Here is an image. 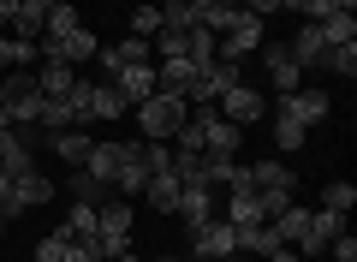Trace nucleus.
<instances>
[{
    "instance_id": "f257e3e1",
    "label": "nucleus",
    "mask_w": 357,
    "mask_h": 262,
    "mask_svg": "<svg viewBox=\"0 0 357 262\" xmlns=\"http://www.w3.org/2000/svg\"><path fill=\"white\" fill-rule=\"evenodd\" d=\"M42 84H36V72L30 66H13V72H0V108L13 113V125H36V113H42Z\"/></svg>"
},
{
    "instance_id": "f03ea898",
    "label": "nucleus",
    "mask_w": 357,
    "mask_h": 262,
    "mask_svg": "<svg viewBox=\"0 0 357 262\" xmlns=\"http://www.w3.org/2000/svg\"><path fill=\"white\" fill-rule=\"evenodd\" d=\"M185 113H191V101H178V96H161L155 89L149 101H137V125H143V138H155V143H167L185 125Z\"/></svg>"
},
{
    "instance_id": "7ed1b4c3",
    "label": "nucleus",
    "mask_w": 357,
    "mask_h": 262,
    "mask_svg": "<svg viewBox=\"0 0 357 262\" xmlns=\"http://www.w3.org/2000/svg\"><path fill=\"white\" fill-rule=\"evenodd\" d=\"M191 125L203 131V150H208V155H238V138H244V131H238L232 119H220V108H197Z\"/></svg>"
},
{
    "instance_id": "20e7f679",
    "label": "nucleus",
    "mask_w": 357,
    "mask_h": 262,
    "mask_svg": "<svg viewBox=\"0 0 357 262\" xmlns=\"http://www.w3.org/2000/svg\"><path fill=\"white\" fill-rule=\"evenodd\" d=\"M149 185V161H143V138L119 143V173H114V197H143Z\"/></svg>"
},
{
    "instance_id": "39448f33",
    "label": "nucleus",
    "mask_w": 357,
    "mask_h": 262,
    "mask_svg": "<svg viewBox=\"0 0 357 262\" xmlns=\"http://www.w3.org/2000/svg\"><path fill=\"white\" fill-rule=\"evenodd\" d=\"M262 36H268V30H262V18H256V13H244L238 24L227 30V36H215V60H232V66H238L244 54H256V48H262Z\"/></svg>"
},
{
    "instance_id": "423d86ee",
    "label": "nucleus",
    "mask_w": 357,
    "mask_h": 262,
    "mask_svg": "<svg viewBox=\"0 0 357 262\" xmlns=\"http://www.w3.org/2000/svg\"><path fill=\"white\" fill-rule=\"evenodd\" d=\"M256 54H262V66H268V84L280 89V96H292V89H304V84H298V72H304V66H298L292 54H286V42L262 36V48H256Z\"/></svg>"
},
{
    "instance_id": "0eeeda50",
    "label": "nucleus",
    "mask_w": 357,
    "mask_h": 262,
    "mask_svg": "<svg viewBox=\"0 0 357 262\" xmlns=\"http://www.w3.org/2000/svg\"><path fill=\"white\" fill-rule=\"evenodd\" d=\"M232 84H238V66H232V60L203 66V72H197V84H191V108H215V101L227 96Z\"/></svg>"
},
{
    "instance_id": "6e6552de",
    "label": "nucleus",
    "mask_w": 357,
    "mask_h": 262,
    "mask_svg": "<svg viewBox=\"0 0 357 262\" xmlns=\"http://www.w3.org/2000/svg\"><path fill=\"white\" fill-rule=\"evenodd\" d=\"M232 191H292V167L286 161H250L232 173Z\"/></svg>"
},
{
    "instance_id": "1a4fd4ad",
    "label": "nucleus",
    "mask_w": 357,
    "mask_h": 262,
    "mask_svg": "<svg viewBox=\"0 0 357 262\" xmlns=\"http://www.w3.org/2000/svg\"><path fill=\"white\" fill-rule=\"evenodd\" d=\"M191 233H197V262L238 256V233H232V221H203V226H191Z\"/></svg>"
},
{
    "instance_id": "9d476101",
    "label": "nucleus",
    "mask_w": 357,
    "mask_h": 262,
    "mask_svg": "<svg viewBox=\"0 0 357 262\" xmlns=\"http://www.w3.org/2000/svg\"><path fill=\"white\" fill-rule=\"evenodd\" d=\"M345 233V214H328V209H310V226L298 233V256H321L328 250V238Z\"/></svg>"
},
{
    "instance_id": "9b49d317",
    "label": "nucleus",
    "mask_w": 357,
    "mask_h": 262,
    "mask_svg": "<svg viewBox=\"0 0 357 262\" xmlns=\"http://www.w3.org/2000/svg\"><path fill=\"white\" fill-rule=\"evenodd\" d=\"M215 108H220V119H232L238 131H244V125H256V119H262V96H256L250 84H232L227 96L215 101Z\"/></svg>"
},
{
    "instance_id": "f8f14e48",
    "label": "nucleus",
    "mask_w": 357,
    "mask_h": 262,
    "mask_svg": "<svg viewBox=\"0 0 357 262\" xmlns=\"http://www.w3.org/2000/svg\"><path fill=\"white\" fill-rule=\"evenodd\" d=\"M328 108H333L328 89H316V84H310V89H292V96H280V113H292L298 125H321V119H328Z\"/></svg>"
},
{
    "instance_id": "ddd939ff",
    "label": "nucleus",
    "mask_w": 357,
    "mask_h": 262,
    "mask_svg": "<svg viewBox=\"0 0 357 262\" xmlns=\"http://www.w3.org/2000/svg\"><path fill=\"white\" fill-rule=\"evenodd\" d=\"M13 197H18V209H42V203L54 197V179L30 161V167H18V173H13Z\"/></svg>"
},
{
    "instance_id": "4468645a",
    "label": "nucleus",
    "mask_w": 357,
    "mask_h": 262,
    "mask_svg": "<svg viewBox=\"0 0 357 262\" xmlns=\"http://www.w3.org/2000/svg\"><path fill=\"white\" fill-rule=\"evenodd\" d=\"M173 214H178L185 226H203V221H215V191H208V185H178Z\"/></svg>"
},
{
    "instance_id": "2eb2a0df",
    "label": "nucleus",
    "mask_w": 357,
    "mask_h": 262,
    "mask_svg": "<svg viewBox=\"0 0 357 262\" xmlns=\"http://www.w3.org/2000/svg\"><path fill=\"white\" fill-rule=\"evenodd\" d=\"M191 84H197V66L191 60H161V66H155V89H161V96L191 101Z\"/></svg>"
},
{
    "instance_id": "dca6fc26",
    "label": "nucleus",
    "mask_w": 357,
    "mask_h": 262,
    "mask_svg": "<svg viewBox=\"0 0 357 262\" xmlns=\"http://www.w3.org/2000/svg\"><path fill=\"white\" fill-rule=\"evenodd\" d=\"M60 101H66V119H72L77 131H89V125H96V84H89V78H77Z\"/></svg>"
},
{
    "instance_id": "f3484780",
    "label": "nucleus",
    "mask_w": 357,
    "mask_h": 262,
    "mask_svg": "<svg viewBox=\"0 0 357 262\" xmlns=\"http://www.w3.org/2000/svg\"><path fill=\"white\" fill-rule=\"evenodd\" d=\"M107 84H114L119 96L131 101V108H137V101H149V96H155V66H126V72H114Z\"/></svg>"
},
{
    "instance_id": "a211bd4d",
    "label": "nucleus",
    "mask_w": 357,
    "mask_h": 262,
    "mask_svg": "<svg viewBox=\"0 0 357 262\" xmlns=\"http://www.w3.org/2000/svg\"><path fill=\"white\" fill-rule=\"evenodd\" d=\"M286 54H292L298 66H321V54H328V42H321V24H310V18H304V24H298V36L286 42Z\"/></svg>"
},
{
    "instance_id": "6ab92c4d",
    "label": "nucleus",
    "mask_w": 357,
    "mask_h": 262,
    "mask_svg": "<svg viewBox=\"0 0 357 262\" xmlns=\"http://www.w3.org/2000/svg\"><path fill=\"white\" fill-rule=\"evenodd\" d=\"M232 233H238V250H250V256H274L280 250L274 221H250V226H232Z\"/></svg>"
},
{
    "instance_id": "aec40b11",
    "label": "nucleus",
    "mask_w": 357,
    "mask_h": 262,
    "mask_svg": "<svg viewBox=\"0 0 357 262\" xmlns=\"http://www.w3.org/2000/svg\"><path fill=\"white\" fill-rule=\"evenodd\" d=\"M36 84H42V96H48V101H60L66 89L77 84V66H66V60H42V66H36Z\"/></svg>"
},
{
    "instance_id": "412c9836",
    "label": "nucleus",
    "mask_w": 357,
    "mask_h": 262,
    "mask_svg": "<svg viewBox=\"0 0 357 262\" xmlns=\"http://www.w3.org/2000/svg\"><path fill=\"white\" fill-rule=\"evenodd\" d=\"M96 48H102V42H96V30H89V24H77L72 36H60V54H54V60L84 66V60H96Z\"/></svg>"
},
{
    "instance_id": "4be33fe9",
    "label": "nucleus",
    "mask_w": 357,
    "mask_h": 262,
    "mask_svg": "<svg viewBox=\"0 0 357 262\" xmlns=\"http://www.w3.org/2000/svg\"><path fill=\"white\" fill-rule=\"evenodd\" d=\"M48 143H54V155H60V161L84 167V155H89V143H96V138H89V131H77V125H72V131H48Z\"/></svg>"
},
{
    "instance_id": "5701e85b",
    "label": "nucleus",
    "mask_w": 357,
    "mask_h": 262,
    "mask_svg": "<svg viewBox=\"0 0 357 262\" xmlns=\"http://www.w3.org/2000/svg\"><path fill=\"white\" fill-rule=\"evenodd\" d=\"M131 221H137V214H131V197H107L102 209H96V226H102V233H126L131 238Z\"/></svg>"
},
{
    "instance_id": "b1692460",
    "label": "nucleus",
    "mask_w": 357,
    "mask_h": 262,
    "mask_svg": "<svg viewBox=\"0 0 357 262\" xmlns=\"http://www.w3.org/2000/svg\"><path fill=\"white\" fill-rule=\"evenodd\" d=\"M66 185H72V197H77V203H89V209H102V203L114 197V185H107V179H89L84 167H72V179H66Z\"/></svg>"
},
{
    "instance_id": "393cba45",
    "label": "nucleus",
    "mask_w": 357,
    "mask_h": 262,
    "mask_svg": "<svg viewBox=\"0 0 357 262\" xmlns=\"http://www.w3.org/2000/svg\"><path fill=\"white\" fill-rule=\"evenodd\" d=\"M84 173H89V179H107V185H114V173H119V143H89Z\"/></svg>"
},
{
    "instance_id": "a878e982",
    "label": "nucleus",
    "mask_w": 357,
    "mask_h": 262,
    "mask_svg": "<svg viewBox=\"0 0 357 262\" xmlns=\"http://www.w3.org/2000/svg\"><path fill=\"white\" fill-rule=\"evenodd\" d=\"M143 197L155 203V214H173V203H178V179H173V167H167V173H149Z\"/></svg>"
},
{
    "instance_id": "bb28decb",
    "label": "nucleus",
    "mask_w": 357,
    "mask_h": 262,
    "mask_svg": "<svg viewBox=\"0 0 357 262\" xmlns=\"http://www.w3.org/2000/svg\"><path fill=\"white\" fill-rule=\"evenodd\" d=\"M316 24H321V42H328V48L357 42V13H328V18H316Z\"/></svg>"
},
{
    "instance_id": "cd10ccee",
    "label": "nucleus",
    "mask_w": 357,
    "mask_h": 262,
    "mask_svg": "<svg viewBox=\"0 0 357 262\" xmlns=\"http://www.w3.org/2000/svg\"><path fill=\"white\" fill-rule=\"evenodd\" d=\"M232 173H238V161H232V155H208L203 150V167H197V185H232Z\"/></svg>"
},
{
    "instance_id": "c85d7f7f",
    "label": "nucleus",
    "mask_w": 357,
    "mask_h": 262,
    "mask_svg": "<svg viewBox=\"0 0 357 262\" xmlns=\"http://www.w3.org/2000/svg\"><path fill=\"white\" fill-rule=\"evenodd\" d=\"M321 209L328 214H351L357 209V185L351 179H328V185H321Z\"/></svg>"
},
{
    "instance_id": "c756f323",
    "label": "nucleus",
    "mask_w": 357,
    "mask_h": 262,
    "mask_svg": "<svg viewBox=\"0 0 357 262\" xmlns=\"http://www.w3.org/2000/svg\"><path fill=\"white\" fill-rule=\"evenodd\" d=\"M238 18H244V6H238V0H215V6L203 13V30H208V36H227V30L238 24Z\"/></svg>"
},
{
    "instance_id": "7c9ffc66",
    "label": "nucleus",
    "mask_w": 357,
    "mask_h": 262,
    "mask_svg": "<svg viewBox=\"0 0 357 262\" xmlns=\"http://www.w3.org/2000/svg\"><path fill=\"white\" fill-rule=\"evenodd\" d=\"M185 48H191V30H155V60H185Z\"/></svg>"
},
{
    "instance_id": "2f4dec72",
    "label": "nucleus",
    "mask_w": 357,
    "mask_h": 262,
    "mask_svg": "<svg viewBox=\"0 0 357 262\" xmlns=\"http://www.w3.org/2000/svg\"><path fill=\"white\" fill-rule=\"evenodd\" d=\"M304 138H310V125H298L292 113H274V143H280L286 155H292V150H304Z\"/></svg>"
},
{
    "instance_id": "473e14b6",
    "label": "nucleus",
    "mask_w": 357,
    "mask_h": 262,
    "mask_svg": "<svg viewBox=\"0 0 357 262\" xmlns=\"http://www.w3.org/2000/svg\"><path fill=\"white\" fill-rule=\"evenodd\" d=\"M60 233H66V238H89V233H102V226H96V209H89V203H72Z\"/></svg>"
},
{
    "instance_id": "72a5a7b5",
    "label": "nucleus",
    "mask_w": 357,
    "mask_h": 262,
    "mask_svg": "<svg viewBox=\"0 0 357 262\" xmlns=\"http://www.w3.org/2000/svg\"><path fill=\"white\" fill-rule=\"evenodd\" d=\"M321 72H333V78H357V42L328 48V54H321Z\"/></svg>"
},
{
    "instance_id": "f704fd0d",
    "label": "nucleus",
    "mask_w": 357,
    "mask_h": 262,
    "mask_svg": "<svg viewBox=\"0 0 357 262\" xmlns=\"http://www.w3.org/2000/svg\"><path fill=\"white\" fill-rule=\"evenodd\" d=\"M126 108H131V101L119 96L114 84H96V119H107V125H114V119H119V113H126Z\"/></svg>"
},
{
    "instance_id": "c9c22d12",
    "label": "nucleus",
    "mask_w": 357,
    "mask_h": 262,
    "mask_svg": "<svg viewBox=\"0 0 357 262\" xmlns=\"http://www.w3.org/2000/svg\"><path fill=\"white\" fill-rule=\"evenodd\" d=\"M161 24H167V18H161V6H155V0H143L137 13H131V36H143V42H149Z\"/></svg>"
},
{
    "instance_id": "e433bc0d",
    "label": "nucleus",
    "mask_w": 357,
    "mask_h": 262,
    "mask_svg": "<svg viewBox=\"0 0 357 262\" xmlns=\"http://www.w3.org/2000/svg\"><path fill=\"white\" fill-rule=\"evenodd\" d=\"M227 221H232V226H250V221H262V214H256V197H250V191H232V203H227Z\"/></svg>"
},
{
    "instance_id": "4c0bfd02",
    "label": "nucleus",
    "mask_w": 357,
    "mask_h": 262,
    "mask_svg": "<svg viewBox=\"0 0 357 262\" xmlns=\"http://www.w3.org/2000/svg\"><path fill=\"white\" fill-rule=\"evenodd\" d=\"M250 197H256V214H262V221H274L280 209H292V191H250Z\"/></svg>"
},
{
    "instance_id": "58836bf2",
    "label": "nucleus",
    "mask_w": 357,
    "mask_h": 262,
    "mask_svg": "<svg viewBox=\"0 0 357 262\" xmlns=\"http://www.w3.org/2000/svg\"><path fill=\"white\" fill-rule=\"evenodd\" d=\"M328 13H357V0H304V18H310V24L328 18Z\"/></svg>"
},
{
    "instance_id": "ea45409f",
    "label": "nucleus",
    "mask_w": 357,
    "mask_h": 262,
    "mask_svg": "<svg viewBox=\"0 0 357 262\" xmlns=\"http://www.w3.org/2000/svg\"><path fill=\"white\" fill-rule=\"evenodd\" d=\"M66 245H72L66 233H48V238L36 245V256H30V262H66Z\"/></svg>"
},
{
    "instance_id": "a19ab883",
    "label": "nucleus",
    "mask_w": 357,
    "mask_h": 262,
    "mask_svg": "<svg viewBox=\"0 0 357 262\" xmlns=\"http://www.w3.org/2000/svg\"><path fill=\"white\" fill-rule=\"evenodd\" d=\"M0 214H6V221H18V197H13V167H0Z\"/></svg>"
},
{
    "instance_id": "79ce46f5",
    "label": "nucleus",
    "mask_w": 357,
    "mask_h": 262,
    "mask_svg": "<svg viewBox=\"0 0 357 262\" xmlns=\"http://www.w3.org/2000/svg\"><path fill=\"white\" fill-rule=\"evenodd\" d=\"M328 256H333V262H357V238H351V233H333V238H328Z\"/></svg>"
},
{
    "instance_id": "37998d69",
    "label": "nucleus",
    "mask_w": 357,
    "mask_h": 262,
    "mask_svg": "<svg viewBox=\"0 0 357 262\" xmlns=\"http://www.w3.org/2000/svg\"><path fill=\"white\" fill-rule=\"evenodd\" d=\"M36 60H42L36 42H18V36H13V66H36Z\"/></svg>"
},
{
    "instance_id": "c03bdc74",
    "label": "nucleus",
    "mask_w": 357,
    "mask_h": 262,
    "mask_svg": "<svg viewBox=\"0 0 357 262\" xmlns=\"http://www.w3.org/2000/svg\"><path fill=\"white\" fill-rule=\"evenodd\" d=\"M0 72H13V36H0Z\"/></svg>"
},
{
    "instance_id": "a18cd8bd",
    "label": "nucleus",
    "mask_w": 357,
    "mask_h": 262,
    "mask_svg": "<svg viewBox=\"0 0 357 262\" xmlns=\"http://www.w3.org/2000/svg\"><path fill=\"white\" fill-rule=\"evenodd\" d=\"M268 262H304V256H298L292 245H280V250H274V256H268Z\"/></svg>"
},
{
    "instance_id": "49530a36",
    "label": "nucleus",
    "mask_w": 357,
    "mask_h": 262,
    "mask_svg": "<svg viewBox=\"0 0 357 262\" xmlns=\"http://www.w3.org/2000/svg\"><path fill=\"white\" fill-rule=\"evenodd\" d=\"M0 131H13V113H6V108H0Z\"/></svg>"
},
{
    "instance_id": "de8ad7c7",
    "label": "nucleus",
    "mask_w": 357,
    "mask_h": 262,
    "mask_svg": "<svg viewBox=\"0 0 357 262\" xmlns=\"http://www.w3.org/2000/svg\"><path fill=\"white\" fill-rule=\"evenodd\" d=\"M191 6H197V13H208V6H215V0H191Z\"/></svg>"
},
{
    "instance_id": "09e8293b",
    "label": "nucleus",
    "mask_w": 357,
    "mask_h": 262,
    "mask_svg": "<svg viewBox=\"0 0 357 262\" xmlns=\"http://www.w3.org/2000/svg\"><path fill=\"white\" fill-rule=\"evenodd\" d=\"M149 262H185V256H149Z\"/></svg>"
},
{
    "instance_id": "8fccbe9b",
    "label": "nucleus",
    "mask_w": 357,
    "mask_h": 262,
    "mask_svg": "<svg viewBox=\"0 0 357 262\" xmlns=\"http://www.w3.org/2000/svg\"><path fill=\"white\" fill-rule=\"evenodd\" d=\"M0 6H24V0H0Z\"/></svg>"
},
{
    "instance_id": "3c124183",
    "label": "nucleus",
    "mask_w": 357,
    "mask_h": 262,
    "mask_svg": "<svg viewBox=\"0 0 357 262\" xmlns=\"http://www.w3.org/2000/svg\"><path fill=\"white\" fill-rule=\"evenodd\" d=\"M0 233H6V214H0Z\"/></svg>"
},
{
    "instance_id": "603ef678",
    "label": "nucleus",
    "mask_w": 357,
    "mask_h": 262,
    "mask_svg": "<svg viewBox=\"0 0 357 262\" xmlns=\"http://www.w3.org/2000/svg\"><path fill=\"white\" fill-rule=\"evenodd\" d=\"M119 262H137V256H119Z\"/></svg>"
},
{
    "instance_id": "864d4df0",
    "label": "nucleus",
    "mask_w": 357,
    "mask_h": 262,
    "mask_svg": "<svg viewBox=\"0 0 357 262\" xmlns=\"http://www.w3.org/2000/svg\"><path fill=\"white\" fill-rule=\"evenodd\" d=\"M227 262H238V256H227Z\"/></svg>"
}]
</instances>
